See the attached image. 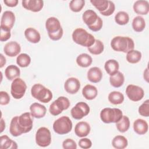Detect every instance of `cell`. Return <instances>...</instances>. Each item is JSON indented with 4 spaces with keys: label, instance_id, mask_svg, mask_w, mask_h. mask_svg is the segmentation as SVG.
I'll return each instance as SVG.
<instances>
[{
    "label": "cell",
    "instance_id": "obj_1",
    "mask_svg": "<svg viewBox=\"0 0 149 149\" xmlns=\"http://www.w3.org/2000/svg\"><path fill=\"white\" fill-rule=\"evenodd\" d=\"M111 46L114 51L127 53L134 49V43L130 37L116 36L112 39Z\"/></svg>",
    "mask_w": 149,
    "mask_h": 149
},
{
    "label": "cell",
    "instance_id": "obj_2",
    "mask_svg": "<svg viewBox=\"0 0 149 149\" xmlns=\"http://www.w3.org/2000/svg\"><path fill=\"white\" fill-rule=\"evenodd\" d=\"M72 39L75 43L87 48L93 45L95 40L92 34L82 28H77L73 31Z\"/></svg>",
    "mask_w": 149,
    "mask_h": 149
},
{
    "label": "cell",
    "instance_id": "obj_3",
    "mask_svg": "<svg viewBox=\"0 0 149 149\" xmlns=\"http://www.w3.org/2000/svg\"><path fill=\"white\" fill-rule=\"evenodd\" d=\"M31 94L35 99L43 103H48L52 98L51 90L40 83L35 84L32 86Z\"/></svg>",
    "mask_w": 149,
    "mask_h": 149
},
{
    "label": "cell",
    "instance_id": "obj_4",
    "mask_svg": "<svg viewBox=\"0 0 149 149\" xmlns=\"http://www.w3.org/2000/svg\"><path fill=\"white\" fill-rule=\"evenodd\" d=\"M122 116V111L118 108H105L100 112V118L105 123H116Z\"/></svg>",
    "mask_w": 149,
    "mask_h": 149
},
{
    "label": "cell",
    "instance_id": "obj_5",
    "mask_svg": "<svg viewBox=\"0 0 149 149\" xmlns=\"http://www.w3.org/2000/svg\"><path fill=\"white\" fill-rule=\"evenodd\" d=\"M72 129V122L70 118L63 116L56 119L53 123V129L58 134H65L69 133Z\"/></svg>",
    "mask_w": 149,
    "mask_h": 149
},
{
    "label": "cell",
    "instance_id": "obj_6",
    "mask_svg": "<svg viewBox=\"0 0 149 149\" xmlns=\"http://www.w3.org/2000/svg\"><path fill=\"white\" fill-rule=\"evenodd\" d=\"M70 105V103L69 99L65 97L61 96L50 105L49 111L51 115L57 116L61 113L63 110L68 109Z\"/></svg>",
    "mask_w": 149,
    "mask_h": 149
},
{
    "label": "cell",
    "instance_id": "obj_7",
    "mask_svg": "<svg viewBox=\"0 0 149 149\" xmlns=\"http://www.w3.org/2000/svg\"><path fill=\"white\" fill-rule=\"evenodd\" d=\"M26 88L27 85L25 81L19 77L16 78L11 84V95L15 99H20L24 96Z\"/></svg>",
    "mask_w": 149,
    "mask_h": 149
},
{
    "label": "cell",
    "instance_id": "obj_8",
    "mask_svg": "<svg viewBox=\"0 0 149 149\" xmlns=\"http://www.w3.org/2000/svg\"><path fill=\"white\" fill-rule=\"evenodd\" d=\"M36 142L40 147H46L51 143V134L49 130L45 127H40L36 133Z\"/></svg>",
    "mask_w": 149,
    "mask_h": 149
},
{
    "label": "cell",
    "instance_id": "obj_9",
    "mask_svg": "<svg viewBox=\"0 0 149 149\" xmlns=\"http://www.w3.org/2000/svg\"><path fill=\"white\" fill-rule=\"evenodd\" d=\"M31 116L30 112L23 113L18 116L17 124L22 134L28 133L32 129L33 120Z\"/></svg>",
    "mask_w": 149,
    "mask_h": 149
},
{
    "label": "cell",
    "instance_id": "obj_10",
    "mask_svg": "<svg viewBox=\"0 0 149 149\" xmlns=\"http://www.w3.org/2000/svg\"><path fill=\"white\" fill-rule=\"evenodd\" d=\"M90 109L87 104L84 102H77L70 111L72 116L77 120H80L87 116L90 112Z\"/></svg>",
    "mask_w": 149,
    "mask_h": 149
},
{
    "label": "cell",
    "instance_id": "obj_11",
    "mask_svg": "<svg viewBox=\"0 0 149 149\" xmlns=\"http://www.w3.org/2000/svg\"><path fill=\"white\" fill-rule=\"evenodd\" d=\"M126 94L129 100L134 102L141 100L144 95L143 89L138 86L133 84H129L127 86Z\"/></svg>",
    "mask_w": 149,
    "mask_h": 149
},
{
    "label": "cell",
    "instance_id": "obj_12",
    "mask_svg": "<svg viewBox=\"0 0 149 149\" xmlns=\"http://www.w3.org/2000/svg\"><path fill=\"white\" fill-rule=\"evenodd\" d=\"M15 22V15L12 11H5L1 19V27L11 30Z\"/></svg>",
    "mask_w": 149,
    "mask_h": 149
},
{
    "label": "cell",
    "instance_id": "obj_13",
    "mask_svg": "<svg viewBox=\"0 0 149 149\" xmlns=\"http://www.w3.org/2000/svg\"><path fill=\"white\" fill-rule=\"evenodd\" d=\"M80 88V81L75 77H70L68 79L64 84L65 91L70 94H74L78 92Z\"/></svg>",
    "mask_w": 149,
    "mask_h": 149
},
{
    "label": "cell",
    "instance_id": "obj_14",
    "mask_svg": "<svg viewBox=\"0 0 149 149\" xmlns=\"http://www.w3.org/2000/svg\"><path fill=\"white\" fill-rule=\"evenodd\" d=\"M22 3L23 8L33 12L40 11L44 6V1L41 0H24Z\"/></svg>",
    "mask_w": 149,
    "mask_h": 149
},
{
    "label": "cell",
    "instance_id": "obj_15",
    "mask_svg": "<svg viewBox=\"0 0 149 149\" xmlns=\"http://www.w3.org/2000/svg\"><path fill=\"white\" fill-rule=\"evenodd\" d=\"M21 51L20 44L16 41H10L7 42L3 48L5 54L10 57H14L17 55Z\"/></svg>",
    "mask_w": 149,
    "mask_h": 149
},
{
    "label": "cell",
    "instance_id": "obj_16",
    "mask_svg": "<svg viewBox=\"0 0 149 149\" xmlns=\"http://www.w3.org/2000/svg\"><path fill=\"white\" fill-rule=\"evenodd\" d=\"M30 110L31 116L37 119L43 118L47 112L45 107L37 102L32 104L30 107Z\"/></svg>",
    "mask_w": 149,
    "mask_h": 149
},
{
    "label": "cell",
    "instance_id": "obj_17",
    "mask_svg": "<svg viewBox=\"0 0 149 149\" xmlns=\"http://www.w3.org/2000/svg\"><path fill=\"white\" fill-rule=\"evenodd\" d=\"M90 125L84 121L78 122L74 127V133L76 135L79 137H84L88 135L90 132Z\"/></svg>",
    "mask_w": 149,
    "mask_h": 149
},
{
    "label": "cell",
    "instance_id": "obj_18",
    "mask_svg": "<svg viewBox=\"0 0 149 149\" xmlns=\"http://www.w3.org/2000/svg\"><path fill=\"white\" fill-rule=\"evenodd\" d=\"M45 28L48 33H54L62 29V26L59 20L56 17H50L46 20Z\"/></svg>",
    "mask_w": 149,
    "mask_h": 149
},
{
    "label": "cell",
    "instance_id": "obj_19",
    "mask_svg": "<svg viewBox=\"0 0 149 149\" xmlns=\"http://www.w3.org/2000/svg\"><path fill=\"white\" fill-rule=\"evenodd\" d=\"M135 13L138 15H146L149 12V3L147 1L139 0L136 1L133 6Z\"/></svg>",
    "mask_w": 149,
    "mask_h": 149
},
{
    "label": "cell",
    "instance_id": "obj_20",
    "mask_svg": "<svg viewBox=\"0 0 149 149\" xmlns=\"http://www.w3.org/2000/svg\"><path fill=\"white\" fill-rule=\"evenodd\" d=\"M102 77V72L100 68L98 67H93L87 72L88 80L94 83L100 82Z\"/></svg>",
    "mask_w": 149,
    "mask_h": 149
},
{
    "label": "cell",
    "instance_id": "obj_21",
    "mask_svg": "<svg viewBox=\"0 0 149 149\" xmlns=\"http://www.w3.org/2000/svg\"><path fill=\"white\" fill-rule=\"evenodd\" d=\"M26 38L31 43H38L41 40V36L39 32L34 28L29 27L24 31Z\"/></svg>",
    "mask_w": 149,
    "mask_h": 149
},
{
    "label": "cell",
    "instance_id": "obj_22",
    "mask_svg": "<svg viewBox=\"0 0 149 149\" xmlns=\"http://www.w3.org/2000/svg\"><path fill=\"white\" fill-rule=\"evenodd\" d=\"M134 131L139 135L146 134L148 129L147 122L142 119H137L133 122Z\"/></svg>",
    "mask_w": 149,
    "mask_h": 149
},
{
    "label": "cell",
    "instance_id": "obj_23",
    "mask_svg": "<svg viewBox=\"0 0 149 149\" xmlns=\"http://www.w3.org/2000/svg\"><path fill=\"white\" fill-rule=\"evenodd\" d=\"M98 17V16L97 14L94 10L90 9L86 10L82 15L83 20L88 27L94 24L96 22Z\"/></svg>",
    "mask_w": 149,
    "mask_h": 149
},
{
    "label": "cell",
    "instance_id": "obj_24",
    "mask_svg": "<svg viewBox=\"0 0 149 149\" xmlns=\"http://www.w3.org/2000/svg\"><path fill=\"white\" fill-rule=\"evenodd\" d=\"M98 94V91L97 88L93 85L87 84L86 85L82 90V94L83 97L88 100H92L94 99Z\"/></svg>",
    "mask_w": 149,
    "mask_h": 149
},
{
    "label": "cell",
    "instance_id": "obj_25",
    "mask_svg": "<svg viewBox=\"0 0 149 149\" xmlns=\"http://www.w3.org/2000/svg\"><path fill=\"white\" fill-rule=\"evenodd\" d=\"M104 68L108 74L112 76L119 71V65L118 62L115 59H109L105 62Z\"/></svg>",
    "mask_w": 149,
    "mask_h": 149
},
{
    "label": "cell",
    "instance_id": "obj_26",
    "mask_svg": "<svg viewBox=\"0 0 149 149\" xmlns=\"http://www.w3.org/2000/svg\"><path fill=\"white\" fill-rule=\"evenodd\" d=\"M5 74L9 80H12L19 77L20 74V70L16 65H10L7 66L5 69Z\"/></svg>",
    "mask_w": 149,
    "mask_h": 149
},
{
    "label": "cell",
    "instance_id": "obj_27",
    "mask_svg": "<svg viewBox=\"0 0 149 149\" xmlns=\"http://www.w3.org/2000/svg\"><path fill=\"white\" fill-rule=\"evenodd\" d=\"M0 141V148L1 149H16L17 148V143L7 135L1 136Z\"/></svg>",
    "mask_w": 149,
    "mask_h": 149
},
{
    "label": "cell",
    "instance_id": "obj_28",
    "mask_svg": "<svg viewBox=\"0 0 149 149\" xmlns=\"http://www.w3.org/2000/svg\"><path fill=\"white\" fill-rule=\"evenodd\" d=\"M125 81V77L122 73L118 71L116 73L109 77V82L114 87L118 88L121 87Z\"/></svg>",
    "mask_w": 149,
    "mask_h": 149
},
{
    "label": "cell",
    "instance_id": "obj_29",
    "mask_svg": "<svg viewBox=\"0 0 149 149\" xmlns=\"http://www.w3.org/2000/svg\"><path fill=\"white\" fill-rule=\"evenodd\" d=\"M93 59L88 54L83 53L77 56L76 58L77 64L82 68H87L92 63Z\"/></svg>",
    "mask_w": 149,
    "mask_h": 149
},
{
    "label": "cell",
    "instance_id": "obj_30",
    "mask_svg": "<svg viewBox=\"0 0 149 149\" xmlns=\"http://www.w3.org/2000/svg\"><path fill=\"white\" fill-rule=\"evenodd\" d=\"M112 145L116 149H123L128 145L127 140L123 136L118 135L113 137L112 141Z\"/></svg>",
    "mask_w": 149,
    "mask_h": 149
},
{
    "label": "cell",
    "instance_id": "obj_31",
    "mask_svg": "<svg viewBox=\"0 0 149 149\" xmlns=\"http://www.w3.org/2000/svg\"><path fill=\"white\" fill-rule=\"evenodd\" d=\"M108 101L112 104L118 105L122 104L124 101V95L123 94L116 91H113L111 92L108 97Z\"/></svg>",
    "mask_w": 149,
    "mask_h": 149
},
{
    "label": "cell",
    "instance_id": "obj_32",
    "mask_svg": "<svg viewBox=\"0 0 149 149\" xmlns=\"http://www.w3.org/2000/svg\"><path fill=\"white\" fill-rule=\"evenodd\" d=\"M146 27L144 19L141 16H136L132 21V28L136 32L142 31Z\"/></svg>",
    "mask_w": 149,
    "mask_h": 149
},
{
    "label": "cell",
    "instance_id": "obj_33",
    "mask_svg": "<svg viewBox=\"0 0 149 149\" xmlns=\"http://www.w3.org/2000/svg\"><path fill=\"white\" fill-rule=\"evenodd\" d=\"M116 127L119 132L124 133L128 130L130 127L129 118L125 115H123L122 118L116 123Z\"/></svg>",
    "mask_w": 149,
    "mask_h": 149
},
{
    "label": "cell",
    "instance_id": "obj_34",
    "mask_svg": "<svg viewBox=\"0 0 149 149\" xmlns=\"http://www.w3.org/2000/svg\"><path fill=\"white\" fill-rule=\"evenodd\" d=\"M126 58L128 62L130 63H137L141 58V53L137 50L132 49L127 52Z\"/></svg>",
    "mask_w": 149,
    "mask_h": 149
},
{
    "label": "cell",
    "instance_id": "obj_35",
    "mask_svg": "<svg viewBox=\"0 0 149 149\" xmlns=\"http://www.w3.org/2000/svg\"><path fill=\"white\" fill-rule=\"evenodd\" d=\"M88 51L93 55H99L101 54L104 49L103 42L100 40H95L93 45L88 47Z\"/></svg>",
    "mask_w": 149,
    "mask_h": 149
},
{
    "label": "cell",
    "instance_id": "obj_36",
    "mask_svg": "<svg viewBox=\"0 0 149 149\" xmlns=\"http://www.w3.org/2000/svg\"><path fill=\"white\" fill-rule=\"evenodd\" d=\"M17 119L18 116H14L12 119L9 126L10 133L14 137H17L22 134V133L21 132L17 124Z\"/></svg>",
    "mask_w": 149,
    "mask_h": 149
},
{
    "label": "cell",
    "instance_id": "obj_37",
    "mask_svg": "<svg viewBox=\"0 0 149 149\" xmlns=\"http://www.w3.org/2000/svg\"><path fill=\"white\" fill-rule=\"evenodd\" d=\"M115 21L119 25H125L129 21V16L126 12L120 11L115 16Z\"/></svg>",
    "mask_w": 149,
    "mask_h": 149
},
{
    "label": "cell",
    "instance_id": "obj_38",
    "mask_svg": "<svg viewBox=\"0 0 149 149\" xmlns=\"http://www.w3.org/2000/svg\"><path fill=\"white\" fill-rule=\"evenodd\" d=\"M31 62V58L27 54H20L16 58L17 64L21 68L27 67Z\"/></svg>",
    "mask_w": 149,
    "mask_h": 149
},
{
    "label": "cell",
    "instance_id": "obj_39",
    "mask_svg": "<svg viewBox=\"0 0 149 149\" xmlns=\"http://www.w3.org/2000/svg\"><path fill=\"white\" fill-rule=\"evenodd\" d=\"M90 2L100 12L105 11L108 8L109 4V1L107 0H91Z\"/></svg>",
    "mask_w": 149,
    "mask_h": 149
},
{
    "label": "cell",
    "instance_id": "obj_40",
    "mask_svg": "<svg viewBox=\"0 0 149 149\" xmlns=\"http://www.w3.org/2000/svg\"><path fill=\"white\" fill-rule=\"evenodd\" d=\"M84 5V0H72L69 3V8L72 11L79 12L83 9Z\"/></svg>",
    "mask_w": 149,
    "mask_h": 149
},
{
    "label": "cell",
    "instance_id": "obj_41",
    "mask_svg": "<svg viewBox=\"0 0 149 149\" xmlns=\"http://www.w3.org/2000/svg\"><path fill=\"white\" fill-rule=\"evenodd\" d=\"M139 113L140 115L145 117L149 116V100H146L139 108Z\"/></svg>",
    "mask_w": 149,
    "mask_h": 149
},
{
    "label": "cell",
    "instance_id": "obj_42",
    "mask_svg": "<svg viewBox=\"0 0 149 149\" xmlns=\"http://www.w3.org/2000/svg\"><path fill=\"white\" fill-rule=\"evenodd\" d=\"M62 147L64 149H76V143L71 139H66L62 143Z\"/></svg>",
    "mask_w": 149,
    "mask_h": 149
},
{
    "label": "cell",
    "instance_id": "obj_43",
    "mask_svg": "<svg viewBox=\"0 0 149 149\" xmlns=\"http://www.w3.org/2000/svg\"><path fill=\"white\" fill-rule=\"evenodd\" d=\"M11 33L10 30L1 27V36L0 41H6L10 38Z\"/></svg>",
    "mask_w": 149,
    "mask_h": 149
},
{
    "label": "cell",
    "instance_id": "obj_44",
    "mask_svg": "<svg viewBox=\"0 0 149 149\" xmlns=\"http://www.w3.org/2000/svg\"><path fill=\"white\" fill-rule=\"evenodd\" d=\"M10 97L8 93L4 91H0V104L5 105L9 103Z\"/></svg>",
    "mask_w": 149,
    "mask_h": 149
},
{
    "label": "cell",
    "instance_id": "obj_45",
    "mask_svg": "<svg viewBox=\"0 0 149 149\" xmlns=\"http://www.w3.org/2000/svg\"><path fill=\"white\" fill-rule=\"evenodd\" d=\"M115 5L114 3L111 1H109V4L108 8L104 12H100L101 15L105 16H109L111 15L115 11Z\"/></svg>",
    "mask_w": 149,
    "mask_h": 149
},
{
    "label": "cell",
    "instance_id": "obj_46",
    "mask_svg": "<svg viewBox=\"0 0 149 149\" xmlns=\"http://www.w3.org/2000/svg\"><path fill=\"white\" fill-rule=\"evenodd\" d=\"M79 145L80 148L84 149H88L91 147L92 142L91 141L87 138L81 139L79 141Z\"/></svg>",
    "mask_w": 149,
    "mask_h": 149
},
{
    "label": "cell",
    "instance_id": "obj_47",
    "mask_svg": "<svg viewBox=\"0 0 149 149\" xmlns=\"http://www.w3.org/2000/svg\"><path fill=\"white\" fill-rule=\"evenodd\" d=\"M102 25H103L102 20L100 17L98 16L96 22L94 24L88 26V28L93 31H98L101 29V28L102 27Z\"/></svg>",
    "mask_w": 149,
    "mask_h": 149
},
{
    "label": "cell",
    "instance_id": "obj_48",
    "mask_svg": "<svg viewBox=\"0 0 149 149\" xmlns=\"http://www.w3.org/2000/svg\"><path fill=\"white\" fill-rule=\"evenodd\" d=\"M63 34V29H61L58 31L54 33H48V35L50 39H51L53 41H57L60 40Z\"/></svg>",
    "mask_w": 149,
    "mask_h": 149
},
{
    "label": "cell",
    "instance_id": "obj_49",
    "mask_svg": "<svg viewBox=\"0 0 149 149\" xmlns=\"http://www.w3.org/2000/svg\"><path fill=\"white\" fill-rule=\"evenodd\" d=\"M3 2L8 6L15 7L17 5L18 1L17 0H4Z\"/></svg>",
    "mask_w": 149,
    "mask_h": 149
},
{
    "label": "cell",
    "instance_id": "obj_50",
    "mask_svg": "<svg viewBox=\"0 0 149 149\" xmlns=\"http://www.w3.org/2000/svg\"><path fill=\"white\" fill-rule=\"evenodd\" d=\"M1 62H0V68H2L6 63V58L3 56V55L1 54Z\"/></svg>",
    "mask_w": 149,
    "mask_h": 149
},
{
    "label": "cell",
    "instance_id": "obj_51",
    "mask_svg": "<svg viewBox=\"0 0 149 149\" xmlns=\"http://www.w3.org/2000/svg\"><path fill=\"white\" fill-rule=\"evenodd\" d=\"M143 77H144V79L146 80V81L147 82H148V70L147 68L146 69L145 71L144 72Z\"/></svg>",
    "mask_w": 149,
    "mask_h": 149
},
{
    "label": "cell",
    "instance_id": "obj_52",
    "mask_svg": "<svg viewBox=\"0 0 149 149\" xmlns=\"http://www.w3.org/2000/svg\"><path fill=\"white\" fill-rule=\"evenodd\" d=\"M5 128V123L2 118L1 119V132L2 133Z\"/></svg>",
    "mask_w": 149,
    "mask_h": 149
}]
</instances>
